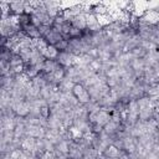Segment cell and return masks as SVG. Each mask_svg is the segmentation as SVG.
<instances>
[{
	"mask_svg": "<svg viewBox=\"0 0 159 159\" xmlns=\"http://www.w3.org/2000/svg\"><path fill=\"white\" fill-rule=\"evenodd\" d=\"M61 52L56 48V46L53 45H48L42 52H41V56L45 58V60H51V61H57L58 57H60Z\"/></svg>",
	"mask_w": 159,
	"mask_h": 159,
	"instance_id": "7a4b0ae2",
	"label": "cell"
},
{
	"mask_svg": "<svg viewBox=\"0 0 159 159\" xmlns=\"http://www.w3.org/2000/svg\"><path fill=\"white\" fill-rule=\"evenodd\" d=\"M65 76H66V70H65V67H63V66H61V65L58 63L57 68L52 72V77H53V80L61 81V80H63V78H65Z\"/></svg>",
	"mask_w": 159,
	"mask_h": 159,
	"instance_id": "277c9868",
	"label": "cell"
},
{
	"mask_svg": "<svg viewBox=\"0 0 159 159\" xmlns=\"http://www.w3.org/2000/svg\"><path fill=\"white\" fill-rule=\"evenodd\" d=\"M22 152L20 149H14L11 153H10V159H20Z\"/></svg>",
	"mask_w": 159,
	"mask_h": 159,
	"instance_id": "ba28073f",
	"label": "cell"
},
{
	"mask_svg": "<svg viewBox=\"0 0 159 159\" xmlns=\"http://www.w3.org/2000/svg\"><path fill=\"white\" fill-rule=\"evenodd\" d=\"M103 153L107 157V159H109V158H119V155H120V150L116 145H113V144L107 145Z\"/></svg>",
	"mask_w": 159,
	"mask_h": 159,
	"instance_id": "3957f363",
	"label": "cell"
},
{
	"mask_svg": "<svg viewBox=\"0 0 159 159\" xmlns=\"http://www.w3.org/2000/svg\"><path fill=\"white\" fill-rule=\"evenodd\" d=\"M89 68L93 70V71H99L101 70V61L98 58H94V60H91L89 61Z\"/></svg>",
	"mask_w": 159,
	"mask_h": 159,
	"instance_id": "8992f818",
	"label": "cell"
},
{
	"mask_svg": "<svg viewBox=\"0 0 159 159\" xmlns=\"http://www.w3.org/2000/svg\"><path fill=\"white\" fill-rule=\"evenodd\" d=\"M71 93L75 97V99H77V102L80 104H87L91 101V93L84 87V84H82L80 82L72 83V86H71Z\"/></svg>",
	"mask_w": 159,
	"mask_h": 159,
	"instance_id": "6da1fadb",
	"label": "cell"
},
{
	"mask_svg": "<svg viewBox=\"0 0 159 159\" xmlns=\"http://www.w3.org/2000/svg\"><path fill=\"white\" fill-rule=\"evenodd\" d=\"M40 116L45 119H47L50 117V107L48 106H42L40 107Z\"/></svg>",
	"mask_w": 159,
	"mask_h": 159,
	"instance_id": "52a82bcc",
	"label": "cell"
},
{
	"mask_svg": "<svg viewBox=\"0 0 159 159\" xmlns=\"http://www.w3.org/2000/svg\"><path fill=\"white\" fill-rule=\"evenodd\" d=\"M103 128H104V132H106V133L112 134V133L116 132V129H117V123H116L114 120H109Z\"/></svg>",
	"mask_w": 159,
	"mask_h": 159,
	"instance_id": "5b68a950",
	"label": "cell"
}]
</instances>
